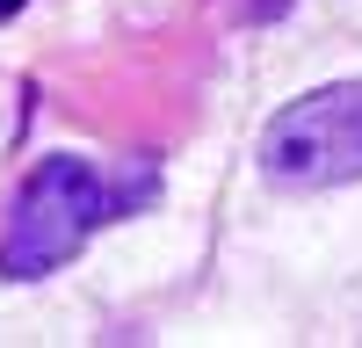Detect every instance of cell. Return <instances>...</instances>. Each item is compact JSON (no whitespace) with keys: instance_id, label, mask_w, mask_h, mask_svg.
<instances>
[{"instance_id":"1","label":"cell","mask_w":362,"mask_h":348,"mask_svg":"<svg viewBox=\"0 0 362 348\" xmlns=\"http://www.w3.org/2000/svg\"><path fill=\"white\" fill-rule=\"evenodd\" d=\"M124 203H131V196H116L87 160H73V153L44 160V167L22 182L15 211H8V232H0V276L29 283V276L66 269V261L87 247V232L109 225Z\"/></svg>"},{"instance_id":"2","label":"cell","mask_w":362,"mask_h":348,"mask_svg":"<svg viewBox=\"0 0 362 348\" xmlns=\"http://www.w3.org/2000/svg\"><path fill=\"white\" fill-rule=\"evenodd\" d=\"M261 174L276 189H334L362 182V80H334L276 109L261 131Z\"/></svg>"},{"instance_id":"3","label":"cell","mask_w":362,"mask_h":348,"mask_svg":"<svg viewBox=\"0 0 362 348\" xmlns=\"http://www.w3.org/2000/svg\"><path fill=\"white\" fill-rule=\"evenodd\" d=\"M15 8H22V0H0V15H15Z\"/></svg>"}]
</instances>
